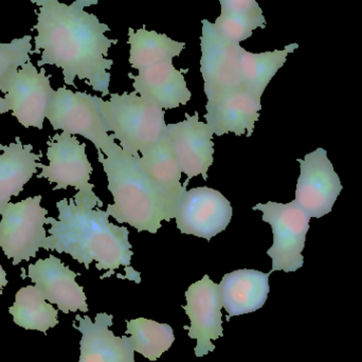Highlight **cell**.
<instances>
[{
	"label": "cell",
	"instance_id": "cell-30",
	"mask_svg": "<svg viewBox=\"0 0 362 362\" xmlns=\"http://www.w3.org/2000/svg\"><path fill=\"white\" fill-rule=\"evenodd\" d=\"M100 0H76V4H78L81 8H86V6H95V4H98Z\"/></svg>",
	"mask_w": 362,
	"mask_h": 362
},
{
	"label": "cell",
	"instance_id": "cell-18",
	"mask_svg": "<svg viewBox=\"0 0 362 362\" xmlns=\"http://www.w3.org/2000/svg\"><path fill=\"white\" fill-rule=\"evenodd\" d=\"M185 72L187 69H176L170 61L140 69L138 76L129 74V78L134 80V89L140 97L167 110L187 105L192 99Z\"/></svg>",
	"mask_w": 362,
	"mask_h": 362
},
{
	"label": "cell",
	"instance_id": "cell-15",
	"mask_svg": "<svg viewBox=\"0 0 362 362\" xmlns=\"http://www.w3.org/2000/svg\"><path fill=\"white\" fill-rule=\"evenodd\" d=\"M78 276L66 266L59 257L50 255L28 266V274L21 278H29L40 289L46 301L55 304L64 314L88 313L87 297L84 288L76 283Z\"/></svg>",
	"mask_w": 362,
	"mask_h": 362
},
{
	"label": "cell",
	"instance_id": "cell-5",
	"mask_svg": "<svg viewBox=\"0 0 362 362\" xmlns=\"http://www.w3.org/2000/svg\"><path fill=\"white\" fill-rule=\"evenodd\" d=\"M104 104L97 95L59 87L54 91L47 119L54 131L82 136L97 150L104 151L116 140L114 135H108Z\"/></svg>",
	"mask_w": 362,
	"mask_h": 362
},
{
	"label": "cell",
	"instance_id": "cell-20",
	"mask_svg": "<svg viewBox=\"0 0 362 362\" xmlns=\"http://www.w3.org/2000/svg\"><path fill=\"white\" fill-rule=\"evenodd\" d=\"M42 155L34 152L32 144L16 141L4 146L0 154V215L13 196H18L25 185L40 169Z\"/></svg>",
	"mask_w": 362,
	"mask_h": 362
},
{
	"label": "cell",
	"instance_id": "cell-26",
	"mask_svg": "<svg viewBox=\"0 0 362 362\" xmlns=\"http://www.w3.org/2000/svg\"><path fill=\"white\" fill-rule=\"evenodd\" d=\"M266 25L263 13L221 12L214 27L223 37L240 44L251 37L255 29H265Z\"/></svg>",
	"mask_w": 362,
	"mask_h": 362
},
{
	"label": "cell",
	"instance_id": "cell-29",
	"mask_svg": "<svg viewBox=\"0 0 362 362\" xmlns=\"http://www.w3.org/2000/svg\"><path fill=\"white\" fill-rule=\"evenodd\" d=\"M8 283L6 270L4 269L1 264H0V295H2V289L8 285Z\"/></svg>",
	"mask_w": 362,
	"mask_h": 362
},
{
	"label": "cell",
	"instance_id": "cell-1",
	"mask_svg": "<svg viewBox=\"0 0 362 362\" xmlns=\"http://www.w3.org/2000/svg\"><path fill=\"white\" fill-rule=\"evenodd\" d=\"M30 1L38 6L34 11L37 23L32 28L37 32L32 54H42L38 67L57 66L63 70L66 85L76 87L78 78L103 97L110 95L108 71L114 61L106 57L110 47L119 42L105 36L110 28L76 2L67 6L59 0Z\"/></svg>",
	"mask_w": 362,
	"mask_h": 362
},
{
	"label": "cell",
	"instance_id": "cell-6",
	"mask_svg": "<svg viewBox=\"0 0 362 362\" xmlns=\"http://www.w3.org/2000/svg\"><path fill=\"white\" fill-rule=\"evenodd\" d=\"M48 165H40L42 172L38 178L55 183L54 191L68 187L78 189L74 202H85L89 206H103L102 200L95 195V185L89 182L93 169L86 154V144H81L76 136L62 132L55 134L48 142Z\"/></svg>",
	"mask_w": 362,
	"mask_h": 362
},
{
	"label": "cell",
	"instance_id": "cell-17",
	"mask_svg": "<svg viewBox=\"0 0 362 362\" xmlns=\"http://www.w3.org/2000/svg\"><path fill=\"white\" fill-rule=\"evenodd\" d=\"M78 325L74 327L82 334L78 362H135V351L127 336L118 337L110 329L112 315L99 313L95 321L88 316H76Z\"/></svg>",
	"mask_w": 362,
	"mask_h": 362
},
{
	"label": "cell",
	"instance_id": "cell-32",
	"mask_svg": "<svg viewBox=\"0 0 362 362\" xmlns=\"http://www.w3.org/2000/svg\"><path fill=\"white\" fill-rule=\"evenodd\" d=\"M2 148H4V144H0V152H1Z\"/></svg>",
	"mask_w": 362,
	"mask_h": 362
},
{
	"label": "cell",
	"instance_id": "cell-19",
	"mask_svg": "<svg viewBox=\"0 0 362 362\" xmlns=\"http://www.w3.org/2000/svg\"><path fill=\"white\" fill-rule=\"evenodd\" d=\"M270 274L255 269H238L223 276L218 285L228 319L263 308L269 295Z\"/></svg>",
	"mask_w": 362,
	"mask_h": 362
},
{
	"label": "cell",
	"instance_id": "cell-12",
	"mask_svg": "<svg viewBox=\"0 0 362 362\" xmlns=\"http://www.w3.org/2000/svg\"><path fill=\"white\" fill-rule=\"evenodd\" d=\"M298 163L301 172L293 202L310 217L325 216L332 212L334 204L344 189L327 151L317 148L305 155L304 159H298Z\"/></svg>",
	"mask_w": 362,
	"mask_h": 362
},
{
	"label": "cell",
	"instance_id": "cell-31",
	"mask_svg": "<svg viewBox=\"0 0 362 362\" xmlns=\"http://www.w3.org/2000/svg\"><path fill=\"white\" fill-rule=\"evenodd\" d=\"M10 112V110H8V104H6V99H4V98L1 97V95H0V116H1V115L6 114V112Z\"/></svg>",
	"mask_w": 362,
	"mask_h": 362
},
{
	"label": "cell",
	"instance_id": "cell-8",
	"mask_svg": "<svg viewBox=\"0 0 362 362\" xmlns=\"http://www.w3.org/2000/svg\"><path fill=\"white\" fill-rule=\"evenodd\" d=\"M40 195L21 202H8L0 221V249L14 266L29 262L42 249L47 238L48 210L42 206Z\"/></svg>",
	"mask_w": 362,
	"mask_h": 362
},
{
	"label": "cell",
	"instance_id": "cell-23",
	"mask_svg": "<svg viewBox=\"0 0 362 362\" xmlns=\"http://www.w3.org/2000/svg\"><path fill=\"white\" fill-rule=\"evenodd\" d=\"M299 45H287L283 50L252 53L240 48V63L242 85L257 97L262 98L266 87L276 72L286 63L287 55L293 53Z\"/></svg>",
	"mask_w": 362,
	"mask_h": 362
},
{
	"label": "cell",
	"instance_id": "cell-2",
	"mask_svg": "<svg viewBox=\"0 0 362 362\" xmlns=\"http://www.w3.org/2000/svg\"><path fill=\"white\" fill-rule=\"evenodd\" d=\"M57 208L59 218L47 217L46 225L50 229L44 250L69 255L86 269L95 262L98 270L107 272L101 279L124 267L125 279L141 282L140 272L131 266L134 251L127 227L114 225L106 211L76 202L74 197L59 200Z\"/></svg>",
	"mask_w": 362,
	"mask_h": 362
},
{
	"label": "cell",
	"instance_id": "cell-10",
	"mask_svg": "<svg viewBox=\"0 0 362 362\" xmlns=\"http://www.w3.org/2000/svg\"><path fill=\"white\" fill-rule=\"evenodd\" d=\"M233 215L231 202L217 189L193 187L181 194L175 210L176 226L182 234L210 242L227 229Z\"/></svg>",
	"mask_w": 362,
	"mask_h": 362
},
{
	"label": "cell",
	"instance_id": "cell-14",
	"mask_svg": "<svg viewBox=\"0 0 362 362\" xmlns=\"http://www.w3.org/2000/svg\"><path fill=\"white\" fill-rule=\"evenodd\" d=\"M165 136L171 142L181 172L187 175L182 187L187 189L189 180L196 176L208 180V171L213 165L214 142L213 132L206 123L200 122L199 115H185V120L167 124Z\"/></svg>",
	"mask_w": 362,
	"mask_h": 362
},
{
	"label": "cell",
	"instance_id": "cell-16",
	"mask_svg": "<svg viewBox=\"0 0 362 362\" xmlns=\"http://www.w3.org/2000/svg\"><path fill=\"white\" fill-rule=\"evenodd\" d=\"M261 110V98L238 87L208 100L204 118L214 135L233 133L251 137Z\"/></svg>",
	"mask_w": 362,
	"mask_h": 362
},
{
	"label": "cell",
	"instance_id": "cell-7",
	"mask_svg": "<svg viewBox=\"0 0 362 362\" xmlns=\"http://www.w3.org/2000/svg\"><path fill=\"white\" fill-rule=\"evenodd\" d=\"M252 209L261 211L263 221L272 226L274 243L267 251L272 261L270 274L297 272L304 264L302 251L305 248L306 234L312 217L293 202H268L257 204Z\"/></svg>",
	"mask_w": 362,
	"mask_h": 362
},
{
	"label": "cell",
	"instance_id": "cell-11",
	"mask_svg": "<svg viewBox=\"0 0 362 362\" xmlns=\"http://www.w3.org/2000/svg\"><path fill=\"white\" fill-rule=\"evenodd\" d=\"M200 37L202 59L200 72L204 83V93L210 100L226 91L243 87L240 74V44L223 37L214 23L202 19Z\"/></svg>",
	"mask_w": 362,
	"mask_h": 362
},
{
	"label": "cell",
	"instance_id": "cell-3",
	"mask_svg": "<svg viewBox=\"0 0 362 362\" xmlns=\"http://www.w3.org/2000/svg\"><path fill=\"white\" fill-rule=\"evenodd\" d=\"M98 151V160L107 177V189L114 197L107 213L119 223H129L138 232L156 234L163 221L175 218L173 210L142 168L139 155L125 152L115 141Z\"/></svg>",
	"mask_w": 362,
	"mask_h": 362
},
{
	"label": "cell",
	"instance_id": "cell-13",
	"mask_svg": "<svg viewBox=\"0 0 362 362\" xmlns=\"http://www.w3.org/2000/svg\"><path fill=\"white\" fill-rule=\"evenodd\" d=\"M187 305L183 306L185 314L191 321L187 329L189 339H195V356L204 357L215 350L212 340L223 336V301L219 285L213 282L210 276H204L193 283L185 291Z\"/></svg>",
	"mask_w": 362,
	"mask_h": 362
},
{
	"label": "cell",
	"instance_id": "cell-9",
	"mask_svg": "<svg viewBox=\"0 0 362 362\" xmlns=\"http://www.w3.org/2000/svg\"><path fill=\"white\" fill-rule=\"evenodd\" d=\"M51 76L44 68L38 71L31 61L13 71L2 85L1 93L8 108L19 124L25 129H44L47 112L54 91L51 87Z\"/></svg>",
	"mask_w": 362,
	"mask_h": 362
},
{
	"label": "cell",
	"instance_id": "cell-27",
	"mask_svg": "<svg viewBox=\"0 0 362 362\" xmlns=\"http://www.w3.org/2000/svg\"><path fill=\"white\" fill-rule=\"evenodd\" d=\"M32 36L14 38L10 42H0V93L8 76L23 64L31 61Z\"/></svg>",
	"mask_w": 362,
	"mask_h": 362
},
{
	"label": "cell",
	"instance_id": "cell-28",
	"mask_svg": "<svg viewBox=\"0 0 362 362\" xmlns=\"http://www.w3.org/2000/svg\"><path fill=\"white\" fill-rule=\"evenodd\" d=\"M221 12L263 13L257 0H219Z\"/></svg>",
	"mask_w": 362,
	"mask_h": 362
},
{
	"label": "cell",
	"instance_id": "cell-21",
	"mask_svg": "<svg viewBox=\"0 0 362 362\" xmlns=\"http://www.w3.org/2000/svg\"><path fill=\"white\" fill-rule=\"evenodd\" d=\"M140 160L146 175L175 214L181 194L187 189L181 185L182 172L167 136L141 154Z\"/></svg>",
	"mask_w": 362,
	"mask_h": 362
},
{
	"label": "cell",
	"instance_id": "cell-4",
	"mask_svg": "<svg viewBox=\"0 0 362 362\" xmlns=\"http://www.w3.org/2000/svg\"><path fill=\"white\" fill-rule=\"evenodd\" d=\"M104 112L110 132L129 154H144L165 135V110L136 91L110 93V99L104 104Z\"/></svg>",
	"mask_w": 362,
	"mask_h": 362
},
{
	"label": "cell",
	"instance_id": "cell-22",
	"mask_svg": "<svg viewBox=\"0 0 362 362\" xmlns=\"http://www.w3.org/2000/svg\"><path fill=\"white\" fill-rule=\"evenodd\" d=\"M129 64L134 69H144L155 64L173 61L174 57H180L185 42H176L165 34L156 31H148L146 25L141 29H129Z\"/></svg>",
	"mask_w": 362,
	"mask_h": 362
},
{
	"label": "cell",
	"instance_id": "cell-25",
	"mask_svg": "<svg viewBox=\"0 0 362 362\" xmlns=\"http://www.w3.org/2000/svg\"><path fill=\"white\" fill-rule=\"evenodd\" d=\"M127 335L135 352L151 361L160 358L175 341L171 325H163L150 319L138 318L127 322Z\"/></svg>",
	"mask_w": 362,
	"mask_h": 362
},
{
	"label": "cell",
	"instance_id": "cell-24",
	"mask_svg": "<svg viewBox=\"0 0 362 362\" xmlns=\"http://www.w3.org/2000/svg\"><path fill=\"white\" fill-rule=\"evenodd\" d=\"M8 313L14 322L27 331L46 334L48 329L59 325V312L48 303L40 289L34 285L23 287L15 295V302Z\"/></svg>",
	"mask_w": 362,
	"mask_h": 362
}]
</instances>
